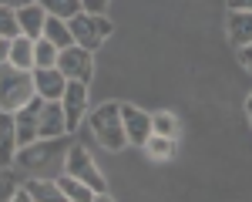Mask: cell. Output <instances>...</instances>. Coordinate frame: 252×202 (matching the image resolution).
<instances>
[{
    "mask_svg": "<svg viewBox=\"0 0 252 202\" xmlns=\"http://www.w3.org/2000/svg\"><path fill=\"white\" fill-rule=\"evenodd\" d=\"M34 74L24 71V67H14L10 61L0 64V111H17L27 101L34 98Z\"/></svg>",
    "mask_w": 252,
    "mask_h": 202,
    "instance_id": "obj_1",
    "label": "cell"
},
{
    "mask_svg": "<svg viewBox=\"0 0 252 202\" xmlns=\"http://www.w3.org/2000/svg\"><path fill=\"white\" fill-rule=\"evenodd\" d=\"M91 132L94 138L108 148V152H121L128 145V135H125V121H121V104L118 101H104L91 111Z\"/></svg>",
    "mask_w": 252,
    "mask_h": 202,
    "instance_id": "obj_2",
    "label": "cell"
},
{
    "mask_svg": "<svg viewBox=\"0 0 252 202\" xmlns=\"http://www.w3.org/2000/svg\"><path fill=\"white\" fill-rule=\"evenodd\" d=\"M71 24V34H74V44L81 47H88V51H97L104 40L111 37V20L104 17V14H91V10H81L78 17L67 20Z\"/></svg>",
    "mask_w": 252,
    "mask_h": 202,
    "instance_id": "obj_3",
    "label": "cell"
},
{
    "mask_svg": "<svg viewBox=\"0 0 252 202\" xmlns=\"http://www.w3.org/2000/svg\"><path fill=\"white\" fill-rule=\"evenodd\" d=\"M64 168H67V175L88 182V185L97 192V199H108V182H104V175H101V168L94 165V159L88 155V148L71 145L67 155H64Z\"/></svg>",
    "mask_w": 252,
    "mask_h": 202,
    "instance_id": "obj_4",
    "label": "cell"
},
{
    "mask_svg": "<svg viewBox=\"0 0 252 202\" xmlns=\"http://www.w3.org/2000/svg\"><path fill=\"white\" fill-rule=\"evenodd\" d=\"M67 135H58V138H37L31 141V145H24L17 152V162L24 165V168H40V165H58L64 155H67Z\"/></svg>",
    "mask_w": 252,
    "mask_h": 202,
    "instance_id": "obj_5",
    "label": "cell"
},
{
    "mask_svg": "<svg viewBox=\"0 0 252 202\" xmlns=\"http://www.w3.org/2000/svg\"><path fill=\"white\" fill-rule=\"evenodd\" d=\"M58 71L67 81H91V74H94V51H88V47H81V44L61 47Z\"/></svg>",
    "mask_w": 252,
    "mask_h": 202,
    "instance_id": "obj_6",
    "label": "cell"
},
{
    "mask_svg": "<svg viewBox=\"0 0 252 202\" xmlns=\"http://www.w3.org/2000/svg\"><path fill=\"white\" fill-rule=\"evenodd\" d=\"M61 104H64L67 132H74L81 125V118L88 115V81H67V88L61 95Z\"/></svg>",
    "mask_w": 252,
    "mask_h": 202,
    "instance_id": "obj_7",
    "label": "cell"
},
{
    "mask_svg": "<svg viewBox=\"0 0 252 202\" xmlns=\"http://www.w3.org/2000/svg\"><path fill=\"white\" fill-rule=\"evenodd\" d=\"M58 135H71L67 132V118H64V104L61 101H40L37 138H58Z\"/></svg>",
    "mask_w": 252,
    "mask_h": 202,
    "instance_id": "obj_8",
    "label": "cell"
},
{
    "mask_svg": "<svg viewBox=\"0 0 252 202\" xmlns=\"http://www.w3.org/2000/svg\"><path fill=\"white\" fill-rule=\"evenodd\" d=\"M121 121H125V135L128 145H145L152 135V115L141 111L138 104H121Z\"/></svg>",
    "mask_w": 252,
    "mask_h": 202,
    "instance_id": "obj_9",
    "label": "cell"
},
{
    "mask_svg": "<svg viewBox=\"0 0 252 202\" xmlns=\"http://www.w3.org/2000/svg\"><path fill=\"white\" fill-rule=\"evenodd\" d=\"M31 74H34V91H37V98L61 101L64 88H67V78L58 71V64H54V67H34Z\"/></svg>",
    "mask_w": 252,
    "mask_h": 202,
    "instance_id": "obj_10",
    "label": "cell"
},
{
    "mask_svg": "<svg viewBox=\"0 0 252 202\" xmlns=\"http://www.w3.org/2000/svg\"><path fill=\"white\" fill-rule=\"evenodd\" d=\"M20 141H17V121L14 111H0V168H10L17 162Z\"/></svg>",
    "mask_w": 252,
    "mask_h": 202,
    "instance_id": "obj_11",
    "label": "cell"
},
{
    "mask_svg": "<svg viewBox=\"0 0 252 202\" xmlns=\"http://www.w3.org/2000/svg\"><path fill=\"white\" fill-rule=\"evenodd\" d=\"M17 24H20V34H27V37L37 40L44 34V24H47V10H44V3L34 0V3H20L17 7Z\"/></svg>",
    "mask_w": 252,
    "mask_h": 202,
    "instance_id": "obj_12",
    "label": "cell"
},
{
    "mask_svg": "<svg viewBox=\"0 0 252 202\" xmlns=\"http://www.w3.org/2000/svg\"><path fill=\"white\" fill-rule=\"evenodd\" d=\"M225 31H229V40H232L235 47L252 44V10H229Z\"/></svg>",
    "mask_w": 252,
    "mask_h": 202,
    "instance_id": "obj_13",
    "label": "cell"
},
{
    "mask_svg": "<svg viewBox=\"0 0 252 202\" xmlns=\"http://www.w3.org/2000/svg\"><path fill=\"white\" fill-rule=\"evenodd\" d=\"M7 61H10L14 67L34 71V37H27V34H17V37H10V51H7Z\"/></svg>",
    "mask_w": 252,
    "mask_h": 202,
    "instance_id": "obj_14",
    "label": "cell"
},
{
    "mask_svg": "<svg viewBox=\"0 0 252 202\" xmlns=\"http://www.w3.org/2000/svg\"><path fill=\"white\" fill-rule=\"evenodd\" d=\"M58 185H61V196L67 202H91V199H97V192L88 185V182H81V179H74V175H61L58 179Z\"/></svg>",
    "mask_w": 252,
    "mask_h": 202,
    "instance_id": "obj_15",
    "label": "cell"
},
{
    "mask_svg": "<svg viewBox=\"0 0 252 202\" xmlns=\"http://www.w3.org/2000/svg\"><path fill=\"white\" fill-rule=\"evenodd\" d=\"M141 148L148 152V159H152V162H168L175 155V138H172V135H158V132H152L148 141H145Z\"/></svg>",
    "mask_w": 252,
    "mask_h": 202,
    "instance_id": "obj_16",
    "label": "cell"
},
{
    "mask_svg": "<svg viewBox=\"0 0 252 202\" xmlns=\"http://www.w3.org/2000/svg\"><path fill=\"white\" fill-rule=\"evenodd\" d=\"M40 37H47L54 47H67V44H74V34H71V24L61 17H47V24H44V34Z\"/></svg>",
    "mask_w": 252,
    "mask_h": 202,
    "instance_id": "obj_17",
    "label": "cell"
},
{
    "mask_svg": "<svg viewBox=\"0 0 252 202\" xmlns=\"http://www.w3.org/2000/svg\"><path fill=\"white\" fill-rule=\"evenodd\" d=\"M24 189H27L31 199H40V202L64 199V196H61V185H58V182H51V179H27V182H24Z\"/></svg>",
    "mask_w": 252,
    "mask_h": 202,
    "instance_id": "obj_18",
    "label": "cell"
},
{
    "mask_svg": "<svg viewBox=\"0 0 252 202\" xmlns=\"http://www.w3.org/2000/svg\"><path fill=\"white\" fill-rule=\"evenodd\" d=\"M44 3V10H47V17H61V20H71L78 17L81 10V0H40Z\"/></svg>",
    "mask_w": 252,
    "mask_h": 202,
    "instance_id": "obj_19",
    "label": "cell"
},
{
    "mask_svg": "<svg viewBox=\"0 0 252 202\" xmlns=\"http://www.w3.org/2000/svg\"><path fill=\"white\" fill-rule=\"evenodd\" d=\"M58 54H61V47H54L47 37L34 40V67H54L58 64Z\"/></svg>",
    "mask_w": 252,
    "mask_h": 202,
    "instance_id": "obj_20",
    "label": "cell"
},
{
    "mask_svg": "<svg viewBox=\"0 0 252 202\" xmlns=\"http://www.w3.org/2000/svg\"><path fill=\"white\" fill-rule=\"evenodd\" d=\"M20 34V24H17V7H7L0 3V37H17Z\"/></svg>",
    "mask_w": 252,
    "mask_h": 202,
    "instance_id": "obj_21",
    "label": "cell"
},
{
    "mask_svg": "<svg viewBox=\"0 0 252 202\" xmlns=\"http://www.w3.org/2000/svg\"><path fill=\"white\" fill-rule=\"evenodd\" d=\"M152 132H158V135H172L178 132V118H175L172 111H158V115H152Z\"/></svg>",
    "mask_w": 252,
    "mask_h": 202,
    "instance_id": "obj_22",
    "label": "cell"
},
{
    "mask_svg": "<svg viewBox=\"0 0 252 202\" xmlns=\"http://www.w3.org/2000/svg\"><path fill=\"white\" fill-rule=\"evenodd\" d=\"M14 192H17L14 172H10V168H0V202H3V199H14Z\"/></svg>",
    "mask_w": 252,
    "mask_h": 202,
    "instance_id": "obj_23",
    "label": "cell"
},
{
    "mask_svg": "<svg viewBox=\"0 0 252 202\" xmlns=\"http://www.w3.org/2000/svg\"><path fill=\"white\" fill-rule=\"evenodd\" d=\"M81 7H84V10H91V14H104L108 0H81Z\"/></svg>",
    "mask_w": 252,
    "mask_h": 202,
    "instance_id": "obj_24",
    "label": "cell"
},
{
    "mask_svg": "<svg viewBox=\"0 0 252 202\" xmlns=\"http://www.w3.org/2000/svg\"><path fill=\"white\" fill-rule=\"evenodd\" d=\"M239 61H242V67L252 74V44H246V47H239Z\"/></svg>",
    "mask_w": 252,
    "mask_h": 202,
    "instance_id": "obj_25",
    "label": "cell"
},
{
    "mask_svg": "<svg viewBox=\"0 0 252 202\" xmlns=\"http://www.w3.org/2000/svg\"><path fill=\"white\" fill-rule=\"evenodd\" d=\"M229 10H252V0H225Z\"/></svg>",
    "mask_w": 252,
    "mask_h": 202,
    "instance_id": "obj_26",
    "label": "cell"
},
{
    "mask_svg": "<svg viewBox=\"0 0 252 202\" xmlns=\"http://www.w3.org/2000/svg\"><path fill=\"white\" fill-rule=\"evenodd\" d=\"M7 51H10V40H7V37H0V64L7 61Z\"/></svg>",
    "mask_w": 252,
    "mask_h": 202,
    "instance_id": "obj_27",
    "label": "cell"
},
{
    "mask_svg": "<svg viewBox=\"0 0 252 202\" xmlns=\"http://www.w3.org/2000/svg\"><path fill=\"white\" fill-rule=\"evenodd\" d=\"M0 3H7V7H20V0H0Z\"/></svg>",
    "mask_w": 252,
    "mask_h": 202,
    "instance_id": "obj_28",
    "label": "cell"
},
{
    "mask_svg": "<svg viewBox=\"0 0 252 202\" xmlns=\"http://www.w3.org/2000/svg\"><path fill=\"white\" fill-rule=\"evenodd\" d=\"M246 111H249V118H252V95H249V101H246Z\"/></svg>",
    "mask_w": 252,
    "mask_h": 202,
    "instance_id": "obj_29",
    "label": "cell"
},
{
    "mask_svg": "<svg viewBox=\"0 0 252 202\" xmlns=\"http://www.w3.org/2000/svg\"><path fill=\"white\" fill-rule=\"evenodd\" d=\"M20 3H34V0H20Z\"/></svg>",
    "mask_w": 252,
    "mask_h": 202,
    "instance_id": "obj_30",
    "label": "cell"
}]
</instances>
